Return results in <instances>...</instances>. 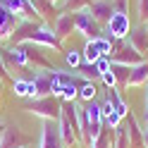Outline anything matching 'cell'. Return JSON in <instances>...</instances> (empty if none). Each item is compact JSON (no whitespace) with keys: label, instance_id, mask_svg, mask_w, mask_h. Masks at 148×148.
<instances>
[{"label":"cell","instance_id":"obj_28","mask_svg":"<svg viewBox=\"0 0 148 148\" xmlns=\"http://www.w3.org/2000/svg\"><path fill=\"white\" fill-rule=\"evenodd\" d=\"M5 77H7V62H5L3 50H0V79H5Z\"/></svg>","mask_w":148,"mask_h":148},{"label":"cell","instance_id":"obj_24","mask_svg":"<svg viewBox=\"0 0 148 148\" xmlns=\"http://www.w3.org/2000/svg\"><path fill=\"white\" fill-rule=\"evenodd\" d=\"M64 62H67L69 67H74V69H77L79 64L84 62V55H81L79 50H74V48H72V50H67V53H64Z\"/></svg>","mask_w":148,"mask_h":148},{"label":"cell","instance_id":"obj_5","mask_svg":"<svg viewBox=\"0 0 148 148\" xmlns=\"http://www.w3.org/2000/svg\"><path fill=\"white\" fill-rule=\"evenodd\" d=\"M105 29H108V38H112V41H122L129 36V31H132V22H129V14L127 12H115L112 17H110V22L105 24Z\"/></svg>","mask_w":148,"mask_h":148},{"label":"cell","instance_id":"obj_22","mask_svg":"<svg viewBox=\"0 0 148 148\" xmlns=\"http://www.w3.org/2000/svg\"><path fill=\"white\" fill-rule=\"evenodd\" d=\"M12 93L19 98H29V81L26 79H14L12 81Z\"/></svg>","mask_w":148,"mask_h":148},{"label":"cell","instance_id":"obj_29","mask_svg":"<svg viewBox=\"0 0 148 148\" xmlns=\"http://www.w3.org/2000/svg\"><path fill=\"white\" fill-rule=\"evenodd\" d=\"M143 148H148V124L143 127Z\"/></svg>","mask_w":148,"mask_h":148},{"label":"cell","instance_id":"obj_1","mask_svg":"<svg viewBox=\"0 0 148 148\" xmlns=\"http://www.w3.org/2000/svg\"><path fill=\"white\" fill-rule=\"evenodd\" d=\"M108 60H110V64H119V67H136L146 58L127 38H122V41H112V50H110Z\"/></svg>","mask_w":148,"mask_h":148},{"label":"cell","instance_id":"obj_34","mask_svg":"<svg viewBox=\"0 0 148 148\" xmlns=\"http://www.w3.org/2000/svg\"><path fill=\"white\" fill-rule=\"evenodd\" d=\"M143 26H146V31H148V24H143Z\"/></svg>","mask_w":148,"mask_h":148},{"label":"cell","instance_id":"obj_3","mask_svg":"<svg viewBox=\"0 0 148 148\" xmlns=\"http://www.w3.org/2000/svg\"><path fill=\"white\" fill-rule=\"evenodd\" d=\"M84 119H86V129H88V138L100 136V132L105 129V122H103V110H100V103L98 100H91V103H84Z\"/></svg>","mask_w":148,"mask_h":148},{"label":"cell","instance_id":"obj_8","mask_svg":"<svg viewBox=\"0 0 148 148\" xmlns=\"http://www.w3.org/2000/svg\"><path fill=\"white\" fill-rule=\"evenodd\" d=\"M127 138H129V148H143V127L136 119L134 112H129L127 117Z\"/></svg>","mask_w":148,"mask_h":148},{"label":"cell","instance_id":"obj_19","mask_svg":"<svg viewBox=\"0 0 148 148\" xmlns=\"http://www.w3.org/2000/svg\"><path fill=\"white\" fill-rule=\"evenodd\" d=\"M81 55H84V62H88V64H96V60L105 58V55L100 53V48L96 45V38H88V41L84 43V50H81Z\"/></svg>","mask_w":148,"mask_h":148},{"label":"cell","instance_id":"obj_4","mask_svg":"<svg viewBox=\"0 0 148 148\" xmlns=\"http://www.w3.org/2000/svg\"><path fill=\"white\" fill-rule=\"evenodd\" d=\"M74 31H79L86 41L88 38H98L100 36V24L86 10H81V12H74Z\"/></svg>","mask_w":148,"mask_h":148},{"label":"cell","instance_id":"obj_2","mask_svg":"<svg viewBox=\"0 0 148 148\" xmlns=\"http://www.w3.org/2000/svg\"><path fill=\"white\" fill-rule=\"evenodd\" d=\"M26 110H29L31 115L41 117V119H53V122H58L60 115H62V103L58 100V96H45V98H36Z\"/></svg>","mask_w":148,"mask_h":148},{"label":"cell","instance_id":"obj_16","mask_svg":"<svg viewBox=\"0 0 148 148\" xmlns=\"http://www.w3.org/2000/svg\"><path fill=\"white\" fill-rule=\"evenodd\" d=\"M7 64H17V67H29V55H26L24 45H12V48L3 50Z\"/></svg>","mask_w":148,"mask_h":148},{"label":"cell","instance_id":"obj_32","mask_svg":"<svg viewBox=\"0 0 148 148\" xmlns=\"http://www.w3.org/2000/svg\"><path fill=\"white\" fill-rule=\"evenodd\" d=\"M143 58H146V60H148V50H146V53H143Z\"/></svg>","mask_w":148,"mask_h":148},{"label":"cell","instance_id":"obj_6","mask_svg":"<svg viewBox=\"0 0 148 148\" xmlns=\"http://www.w3.org/2000/svg\"><path fill=\"white\" fill-rule=\"evenodd\" d=\"M36 148H64L60 132H58V122L53 119H43V129H41V141Z\"/></svg>","mask_w":148,"mask_h":148},{"label":"cell","instance_id":"obj_11","mask_svg":"<svg viewBox=\"0 0 148 148\" xmlns=\"http://www.w3.org/2000/svg\"><path fill=\"white\" fill-rule=\"evenodd\" d=\"M26 43H41V45H50V48H60L58 34H55L53 29H48V26H36Z\"/></svg>","mask_w":148,"mask_h":148},{"label":"cell","instance_id":"obj_13","mask_svg":"<svg viewBox=\"0 0 148 148\" xmlns=\"http://www.w3.org/2000/svg\"><path fill=\"white\" fill-rule=\"evenodd\" d=\"M146 84H148V60H143L141 64L129 69V79H127L124 88H136V86H146Z\"/></svg>","mask_w":148,"mask_h":148},{"label":"cell","instance_id":"obj_25","mask_svg":"<svg viewBox=\"0 0 148 148\" xmlns=\"http://www.w3.org/2000/svg\"><path fill=\"white\" fill-rule=\"evenodd\" d=\"M100 79H103V84H105L108 88H117V77H115L112 67H110V72H103V74H100Z\"/></svg>","mask_w":148,"mask_h":148},{"label":"cell","instance_id":"obj_31","mask_svg":"<svg viewBox=\"0 0 148 148\" xmlns=\"http://www.w3.org/2000/svg\"><path fill=\"white\" fill-rule=\"evenodd\" d=\"M26 3H29V5H34V3H36V0H26Z\"/></svg>","mask_w":148,"mask_h":148},{"label":"cell","instance_id":"obj_18","mask_svg":"<svg viewBox=\"0 0 148 148\" xmlns=\"http://www.w3.org/2000/svg\"><path fill=\"white\" fill-rule=\"evenodd\" d=\"M108 98H110V103H112L115 112H117L119 117H127L129 112H132V108L124 103V98L119 96V91H117V88H110V91H108Z\"/></svg>","mask_w":148,"mask_h":148},{"label":"cell","instance_id":"obj_9","mask_svg":"<svg viewBox=\"0 0 148 148\" xmlns=\"http://www.w3.org/2000/svg\"><path fill=\"white\" fill-rule=\"evenodd\" d=\"M17 24H19V17L12 14L3 3H0V41L12 38V34H14V29H17Z\"/></svg>","mask_w":148,"mask_h":148},{"label":"cell","instance_id":"obj_21","mask_svg":"<svg viewBox=\"0 0 148 148\" xmlns=\"http://www.w3.org/2000/svg\"><path fill=\"white\" fill-rule=\"evenodd\" d=\"M98 96V86L93 81H81L79 84V98L84 100V103H91V100H96Z\"/></svg>","mask_w":148,"mask_h":148},{"label":"cell","instance_id":"obj_35","mask_svg":"<svg viewBox=\"0 0 148 148\" xmlns=\"http://www.w3.org/2000/svg\"><path fill=\"white\" fill-rule=\"evenodd\" d=\"M24 148H29V146H24Z\"/></svg>","mask_w":148,"mask_h":148},{"label":"cell","instance_id":"obj_30","mask_svg":"<svg viewBox=\"0 0 148 148\" xmlns=\"http://www.w3.org/2000/svg\"><path fill=\"white\" fill-rule=\"evenodd\" d=\"M3 132H5V127H3V124H0V136H3Z\"/></svg>","mask_w":148,"mask_h":148},{"label":"cell","instance_id":"obj_27","mask_svg":"<svg viewBox=\"0 0 148 148\" xmlns=\"http://www.w3.org/2000/svg\"><path fill=\"white\" fill-rule=\"evenodd\" d=\"M110 67H112V64H110V60L108 58H100V60H96V69L103 74V72H110Z\"/></svg>","mask_w":148,"mask_h":148},{"label":"cell","instance_id":"obj_14","mask_svg":"<svg viewBox=\"0 0 148 148\" xmlns=\"http://www.w3.org/2000/svg\"><path fill=\"white\" fill-rule=\"evenodd\" d=\"M53 31L58 34V38H67V36L74 31V14L72 12H60L55 17V24H53Z\"/></svg>","mask_w":148,"mask_h":148},{"label":"cell","instance_id":"obj_10","mask_svg":"<svg viewBox=\"0 0 148 148\" xmlns=\"http://www.w3.org/2000/svg\"><path fill=\"white\" fill-rule=\"evenodd\" d=\"M24 146H29V138L17 127H5L3 136H0V148H24Z\"/></svg>","mask_w":148,"mask_h":148},{"label":"cell","instance_id":"obj_17","mask_svg":"<svg viewBox=\"0 0 148 148\" xmlns=\"http://www.w3.org/2000/svg\"><path fill=\"white\" fill-rule=\"evenodd\" d=\"M24 45V50H26V55H29V64H34V67H38V69H50L53 72V67H50V62H48V58L38 50V48H34L31 43H22Z\"/></svg>","mask_w":148,"mask_h":148},{"label":"cell","instance_id":"obj_23","mask_svg":"<svg viewBox=\"0 0 148 148\" xmlns=\"http://www.w3.org/2000/svg\"><path fill=\"white\" fill-rule=\"evenodd\" d=\"M93 3V0H67V3H64V7H67V10L64 12H81V10H86V7Z\"/></svg>","mask_w":148,"mask_h":148},{"label":"cell","instance_id":"obj_12","mask_svg":"<svg viewBox=\"0 0 148 148\" xmlns=\"http://www.w3.org/2000/svg\"><path fill=\"white\" fill-rule=\"evenodd\" d=\"M34 88H36V98H45V96H55V81L50 77V72H38L34 77Z\"/></svg>","mask_w":148,"mask_h":148},{"label":"cell","instance_id":"obj_33","mask_svg":"<svg viewBox=\"0 0 148 148\" xmlns=\"http://www.w3.org/2000/svg\"><path fill=\"white\" fill-rule=\"evenodd\" d=\"M48 3H53V5H55V3H58V0H48Z\"/></svg>","mask_w":148,"mask_h":148},{"label":"cell","instance_id":"obj_7","mask_svg":"<svg viewBox=\"0 0 148 148\" xmlns=\"http://www.w3.org/2000/svg\"><path fill=\"white\" fill-rule=\"evenodd\" d=\"M86 12L93 17L98 24H108L110 17H112L117 10H115V3H112V0H93V3L86 7Z\"/></svg>","mask_w":148,"mask_h":148},{"label":"cell","instance_id":"obj_20","mask_svg":"<svg viewBox=\"0 0 148 148\" xmlns=\"http://www.w3.org/2000/svg\"><path fill=\"white\" fill-rule=\"evenodd\" d=\"M0 3H3L12 14H17L19 19H29V17H26V10H31V5L26 3V0H0Z\"/></svg>","mask_w":148,"mask_h":148},{"label":"cell","instance_id":"obj_26","mask_svg":"<svg viewBox=\"0 0 148 148\" xmlns=\"http://www.w3.org/2000/svg\"><path fill=\"white\" fill-rule=\"evenodd\" d=\"M138 24H148V0H138Z\"/></svg>","mask_w":148,"mask_h":148},{"label":"cell","instance_id":"obj_15","mask_svg":"<svg viewBox=\"0 0 148 148\" xmlns=\"http://www.w3.org/2000/svg\"><path fill=\"white\" fill-rule=\"evenodd\" d=\"M127 41H129V43H132V45H134V48H136L138 53L143 55V53L148 50V31H146V26H143V24H138L136 29L132 26V31H129Z\"/></svg>","mask_w":148,"mask_h":148}]
</instances>
